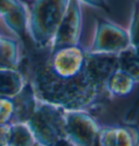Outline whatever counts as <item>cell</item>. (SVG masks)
<instances>
[{
  "label": "cell",
  "mask_w": 139,
  "mask_h": 146,
  "mask_svg": "<svg viewBox=\"0 0 139 146\" xmlns=\"http://www.w3.org/2000/svg\"><path fill=\"white\" fill-rule=\"evenodd\" d=\"M26 124L38 146H60L67 142L64 109L45 100H36L35 109Z\"/></svg>",
  "instance_id": "1"
},
{
  "label": "cell",
  "mask_w": 139,
  "mask_h": 146,
  "mask_svg": "<svg viewBox=\"0 0 139 146\" xmlns=\"http://www.w3.org/2000/svg\"><path fill=\"white\" fill-rule=\"evenodd\" d=\"M67 143L71 146H97L100 125L83 109H64Z\"/></svg>",
  "instance_id": "2"
},
{
  "label": "cell",
  "mask_w": 139,
  "mask_h": 146,
  "mask_svg": "<svg viewBox=\"0 0 139 146\" xmlns=\"http://www.w3.org/2000/svg\"><path fill=\"white\" fill-rule=\"evenodd\" d=\"M47 68L52 74L61 79H72L86 71L87 57L76 46H65L53 49Z\"/></svg>",
  "instance_id": "3"
},
{
  "label": "cell",
  "mask_w": 139,
  "mask_h": 146,
  "mask_svg": "<svg viewBox=\"0 0 139 146\" xmlns=\"http://www.w3.org/2000/svg\"><path fill=\"white\" fill-rule=\"evenodd\" d=\"M63 0H42L36 8L34 30L36 29V42L40 45L48 43L49 39L57 33V29L60 27L59 21L63 11Z\"/></svg>",
  "instance_id": "4"
},
{
  "label": "cell",
  "mask_w": 139,
  "mask_h": 146,
  "mask_svg": "<svg viewBox=\"0 0 139 146\" xmlns=\"http://www.w3.org/2000/svg\"><path fill=\"white\" fill-rule=\"evenodd\" d=\"M129 47L130 40L127 32L112 23H102L98 30L92 52L120 55Z\"/></svg>",
  "instance_id": "5"
},
{
  "label": "cell",
  "mask_w": 139,
  "mask_h": 146,
  "mask_svg": "<svg viewBox=\"0 0 139 146\" xmlns=\"http://www.w3.org/2000/svg\"><path fill=\"white\" fill-rule=\"evenodd\" d=\"M74 7L71 9V13H69L63 23H61L58 36L55 40V49L65 46H75L76 38L78 34L79 26V13L77 7L74 3Z\"/></svg>",
  "instance_id": "6"
},
{
  "label": "cell",
  "mask_w": 139,
  "mask_h": 146,
  "mask_svg": "<svg viewBox=\"0 0 139 146\" xmlns=\"http://www.w3.org/2000/svg\"><path fill=\"white\" fill-rule=\"evenodd\" d=\"M24 88V78L16 69L0 70V97L13 98Z\"/></svg>",
  "instance_id": "7"
},
{
  "label": "cell",
  "mask_w": 139,
  "mask_h": 146,
  "mask_svg": "<svg viewBox=\"0 0 139 146\" xmlns=\"http://www.w3.org/2000/svg\"><path fill=\"white\" fill-rule=\"evenodd\" d=\"M136 81L132 75H129L122 69H117L107 82V90L114 96L123 97L130 94L134 90Z\"/></svg>",
  "instance_id": "8"
},
{
  "label": "cell",
  "mask_w": 139,
  "mask_h": 146,
  "mask_svg": "<svg viewBox=\"0 0 139 146\" xmlns=\"http://www.w3.org/2000/svg\"><path fill=\"white\" fill-rule=\"evenodd\" d=\"M8 146H38L26 122L11 123Z\"/></svg>",
  "instance_id": "9"
},
{
  "label": "cell",
  "mask_w": 139,
  "mask_h": 146,
  "mask_svg": "<svg viewBox=\"0 0 139 146\" xmlns=\"http://www.w3.org/2000/svg\"><path fill=\"white\" fill-rule=\"evenodd\" d=\"M119 56V68L139 81V50L129 47Z\"/></svg>",
  "instance_id": "10"
},
{
  "label": "cell",
  "mask_w": 139,
  "mask_h": 146,
  "mask_svg": "<svg viewBox=\"0 0 139 146\" xmlns=\"http://www.w3.org/2000/svg\"><path fill=\"white\" fill-rule=\"evenodd\" d=\"M114 146H138L139 131L134 127H113Z\"/></svg>",
  "instance_id": "11"
},
{
  "label": "cell",
  "mask_w": 139,
  "mask_h": 146,
  "mask_svg": "<svg viewBox=\"0 0 139 146\" xmlns=\"http://www.w3.org/2000/svg\"><path fill=\"white\" fill-rule=\"evenodd\" d=\"M15 116L14 97H0V123H12Z\"/></svg>",
  "instance_id": "12"
},
{
  "label": "cell",
  "mask_w": 139,
  "mask_h": 146,
  "mask_svg": "<svg viewBox=\"0 0 139 146\" xmlns=\"http://www.w3.org/2000/svg\"><path fill=\"white\" fill-rule=\"evenodd\" d=\"M128 35H129V40H130V47L139 50V14H136L134 17Z\"/></svg>",
  "instance_id": "13"
},
{
  "label": "cell",
  "mask_w": 139,
  "mask_h": 146,
  "mask_svg": "<svg viewBox=\"0 0 139 146\" xmlns=\"http://www.w3.org/2000/svg\"><path fill=\"white\" fill-rule=\"evenodd\" d=\"M11 123H0V146H8Z\"/></svg>",
  "instance_id": "14"
},
{
  "label": "cell",
  "mask_w": 139,
  "mask_h": 146,
  "mask_svg": "<svg viewBox=\"0 0 139 146\" xmlns=\"http://www.w3.org/2000/svg\"><path fill=\"white\" fill-rule=\"evenodd\" d=\"M60 146H71V145H70L69 143H67V142H65V143H63V144H61Z\"/></svg>",
  "instance_id": "15"
}]
</instances>
